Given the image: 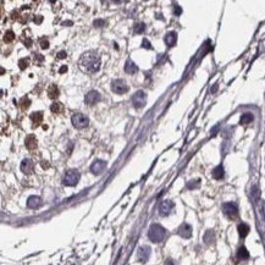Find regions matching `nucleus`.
I'll use <instances>...</instances> for the list:
<instances>
[{
  "label": "nucleus",
  "mask_w": 265,
  "mask_h": 265,
  "mask_svg": "<svg viewBox=\"0 0 265 265\" xmlns=\"http://www.w3.org/2000/svg\"><path fill=\"white\" fill-rule=\"evenodd\" d=\"M252 196H254V199H257L258 197H259V189H258V187H253V189H252Z\"/></svg>",
  "instance_id": "72a5a7b5"
},
{
  "label": "nucleus",
  "mask_w": 265,
  "mask_h": 265,
  "mask_svg": "<svg viewBox=\"0 0 265 265\" xmlns=\"http://www.w3.org/2000/svg\"><path fill=\"white\" fill-rule=\"evenodd\" d=\"M145 103H147V94H145V92L138 91V92H136L133 94V97H132V104H133V106L136 109L143 108L145 105Z\"/></svg>",
  "instance_id": "0eeeda50"
},
{
  "label": "nucleus",
  "mask_w": 265,
  "mask_h": 265,
  "mask_svg": "<svg viewBox=\"0 0 265 265\" xmlns=\"http://www.w3.org/2000/svg\"><path fill=\"white\" fill-rule=\"evenodd\" d=\"M66 56H67L66 51H59V53H58V59H65Z\"/></svg>",
  "instance_id": "c9c22d12"
},
{
  "label": "nucleus",
  "mask_w": 265,
  "mask_h": 265,
  "mask_svg": "<svg viewBox=\"0 0 265 265\" xmlns=\"http://www.w3.org/2000/svg\"><path fill=\"white\" fill-rule=\"evenodd\" d=\"M33 167H34V164H33L32 160H29V159H23V160H22V163H21V171H22L24 175L32 174Z\"/></svg>",
  "instance_id": "ddd939ff"
},
{
  "label": "nucleus",
  "mask_w": 265,
  "mask_h": 265,
  "mask_svg": "<svg viewBox=\"0 0 265 265\" xmlns=\"http://www.w3.org/2000/svg\"><path fill=\"white\" fill-rule=\"evenodd\" d=\"M42 204H43V201L38 196H31L27 199V206L31 209H38L39 206H42Z\"/></svg>",
  "instance_id": "4468645a"
},
{
  "label": "nucleus",
  "mask_w": 265,
  "mask_h": 265,
  "mask_svg": "<svg viewBox=\"0 0 265 265\" xmlns=\"http://www.w3.org/2000/svg\"><path fill=\"white\" fill-rule=\"evenodd\" d=\"M174 14H175L176 16L181 15V14H182V9H181L179 5H175V6H174Z\"/></svg>",
  "instance_id": "473e14b6"
},
{
  "label": "nucleus",
  "mask_w": 265,
  "mask_h": 265,
  "mask_svg": "<svg viewBox=\"0 0 265 265\" xmlns=\"http://www.w3.org/2000/svg\"><path fill=\"white\" fill-rule=\"evenodd\" d=\"M71 122L73 125V127L81 130V128H86V127L89 125V119H88L84 114L77 113V114H73V115H72Z\"/></svg>",
  "instance_id": "20e7f679"
},
{
  "label": "nucleus",
  "mask_w": 265,
  "mask_h": 265,
  "mask_svg": "<svg viewBox=\"0 0 265 265\" xmlns=\"http://www.w3.org/2000/svg\"><path fill=\"white\" fill-rule=\"evenodd\" d=\"M24 145H26V148H27V149H29V150L36 149V148H37V145H38V142H37L36 136H34V135H29V136H27V137H26V139H24Z\"/></svg>",
  "instance_id": "2eb2a0df"
},
{
  "label": "nucleus",
  "mask_w": 265,
  "mask_h": 265,
  "mask_svg": "<svg viewBox=\"0 0 265 265\" xmlns=\"http://www.w3.org/2000/svg\"><path fill=\"white\" fill-rule=\"evenodd\" d=\"M237 230H238V233H240V237H242V238H245V236L249 233V226L245 224V223H241V224L238 225V227H237Z\"/></svg>",
  "instance_id": "412c9836"
},
{
  "label": "nucleus",
  "mask_w": 265,
  "mask_h": 265,
  "mask_svg": "<svg viewBox=\"0 0 265 265\" xmlns=\"http://www.w3.org/2000/svg\"><path fill=\"white\" fill-rule=\"evenodd\" d=\"M214 240H215V235H214L213 231L209 230V231L205 233V236H204V241H205L206 245H211V243L214 242Z\"/></svg>",
  "instance_id": "393cba45"
},
{
  "label": "nucleus",
  "mask_w": 265,
  "mask_h": 265,
  "mask_svg": "<svg viewBox=\"0 0 265 265\" xmlns=\"http://www.w3.org/2000/svg\"><path fill=\"white\" fill-rule=\"evenodd\" d=\"M14 39H15V33H14L11 29L6 31L5 34H4V42H5V43H11Z\"/></svg>",
  "instance_id": "a878e982"
},
{
  "label": "nucleus",
  "mask_w": 265,
  "mask_h": 265,
  "mask_svg": "<svg viewBox=\"0 0 265 265\" xmlns=\"http://www.w3.org/2000/svg\"><path fill=\"white\" fill-rule=\"evenodd\" d=\"M253 115L250 114V113H245L243 114L242 116H241V119H240V123L241 125H248V123H250L253 121Z\"/></svg>",
  "instance_id": "b1692460"
},
{
  "label": "nucleus",
  "mask_w": 265,
  "mask_h": 265,
  "mask_svg": "<svg viewBox=\"0 0 265 265\" xmlns=\"http://www.w3.org/2000/svg\"><path fill=\"white\" fill-rule=\"evenodd\" d=\"M149 257H150V247L142 245V247L138 248V252H137V259H138V262L145 263V262H148Z\"/></svg>",
  "instance_id": "9d476101"
},
{
  "label": "nucleus",
  "mask_w": 265,
  "mask_h": 265,
  "mask_svg": "<svg viewBox=\"0 0 265 265\" xmlns=\"http://www.w3.org/2000/svg\"><path fill=\"white\" fill-rule=\"evenodd\" d=\"M164 42H165V44L169 48L174 46L176 44V42H177V34H176V32H169V33H166V36L164 38Z\"/></svg>",
  "instance_id": "dca6fc26"
},
{
  "label": "nucleus",
  "mask_w": 265,
  "mask_h": 265,
  "mask_svg": "<svg viewBox=\"0 0 265 265\" xmlns=\"http://www.w3.org/2000/svg\"><path fill=\"white\" fill-rule=\"evenodd\" d=\"M223 211H224L225 215H226L228 219H231V220H235V219L238 218V208H237L236 204L232 203V202L225 203L224 205H223Z\"/></svg>",
  "instance_id": "39448f33"
},
{
  "label": "nucleus",
  "mask_w": 265,
  "mask_h": 265,
  "mask_svg": "<svg viewBox=\"0 0 265 265\" xmlns=\"http://www.w3.org/2000/svg\"><path fill=\"white\" fill-rule=\"evenodd\" d=\"M106 169V163L104 160H95L91 165V172L93 175H100Z\"/></svg>",
  "instance_id": "9b49d317"
},
{
  "label": "nucleus",
  "mask_w": 265,
  "mask_h": 265,
  "mask_svg": "<svg viewBox=\"0 0 265 265\" xmlns=\"http://www.w3.org/2000/svg\"><path fill=\"white\" fill-rule=\"evenodd\" d=\"M175 204L171 201H163L161 203L159 204V214L160 216H167L171 214V211L174 210Z\"/></svg>",
  "instance_id": "6e6552de"
},
{
  "label": "nucleus",
  "mask_w": 265,
  "mask_h": 265,
  "mask_svg": "<svg viewBox=\"0 0 265 265\" xmlns=\"http://www.w3.org/2000/svg\"><path fill=\"white\" fill-rule=\"evenodd\" d=\"M130 89L128 84L123 80H115V81L111 82V91L116 94H123V93H127Z\"/></svg>",
  "instance_id": "423d86ee"
},
{
  "label": "nucleus",
  "mask_w": 265,
  "mask_h": 265,
  "mask_svg": "<svg viewBox=\"0 0 265 265\" xmlns=\"http://www.w3.org/2000/svg\"><path fill=\"white\" fill-rule=\"evenodd\" d=\"M216 91H218V83H215V84L213 86V88L210 89V92H211V93H215Z\"/></svg>",
  "instance_id": "58836bf2"
},
{
  "label": "nucleus",
  "mask_w": 265,
  "mask_h": 265,
  "mask_svg": "<svg viewBox=\"0 0 265 265\" xmlns=\"http://www.w3.org/2000/svg\"><path fill=\"white\" fill-rule=\"evenodd\" d=\"M31 120L33 122V127H38L43 121V113L42 111H37L31 114Z\"/></svg>",
  "instance_id": "a211bd4d"
},
{
  "label": "nucleus",
  "mask_w": 265,
  "mask_h": 265,
  "mask_svg": "<svg viewBox=\"0 0 265 265\" xmlns=\"http://www.w3.org/2000/svg\"><path fill=\"white\" fill-rule=\"evenodd\" d=\"M28 65H29V59H27V58H23V59H21L20 61H19V66H20L21 70L27 68Z\"/></svg>",
  "instance_id": "c756f323"
},
{
  "label": "nucleus",
  "mask_w": 265,
  "mask_h": 265,
  "mask_svg": "<svg viewBox=\"0 0 265 265\" xmlns=\"http://www.w3.org/2000/svg\"><path fill=\"white\" fill-rule=\"evenodd\" d=\"M80 67L88 73L98 72L100 68V58L95 51H87L80 58Z\"/></svg>",
  "instance_id": "f257e3e1"
},
{
  "label": "nucleus",
  "mask_w": 265,
  "mask_h": 265,
  "mask_svg": "<svg viewBox=\"0 0 265 265\" xmlns=\"http://www.w3.org/2000/svg\"><path fill=\"white\" fill-rule=\"evenodd\" d=\"M80 172L75 169H71V170H67L64 179H62V183L65 186H68V187H72V186H76L80 181Z\"/></svg>",
  "instance_id": "7ed1b4c3"
},
{
  "label": "nucleus",
  "mask_w": 265,
  "mask_h": 265,
  "mask_svg": "<svg viewBox=\"0 0 265 265\" xmlns=\"http://www.w3.org/2000/svg\"><path fill=\"white\" fill-rule=\"evenodd\" d=\"M105 24V21L104 20H95L94 21V26L95 27H103Z\"/></svg>",
  "instance_id": "f704fd0d"
},
{
  "label": "nucleus",
  "mask_w": 265,
  "mask_h": 265,
  "mask_svg": "<svg viewBox=\"0 0 265 265\" xmlns=\"http://www.w3.org/2000/svg\"><path fill=\"white\" fill-rule=\"evenodd\" d=\"M199 184H201V181H199V180L189 181V182H187V188H188V189H194V188H198Z\"/></svg>",
  "instance_id": "c85d7f7f"
},
{
  "label": "nucleus",
  "mask_w": 265,
  "mask_h": 265,
  "mask_svg": "<svg viewBox=\"0 0 265 265\" xmlns=\"http://www.w3.org/2000/svg\"><path fill=\"white\" fill-rule=\"evenodd\" d=\"M165 265H175V264H174V262H172L171 259H167L166 263H165Z\"/></svg>",
  "instance_id": "79ce46f5"
},
{
  "label": "nucleus",
  "mask_w": 265,
  "mask_h": 265,
  "mask_svg": "<svg viewBox=\"0 0 265 265\" xmlns=\"http://www.w3.org/2000/svg\"><path fill=\"white\" fill-rule=\"evenodd\" d=\"M34 60H38V61H43L44 58L42 56L41 54H34Z\"/></svg>",
  "instance_id": "4c0bfd02"
},
{
  "label": "nucleus",
  "mask_w": 265,
  "mask_h": 265,
  "mask_svg": "<svg viewBox=\"0 0 265 265\" xmlns=\"http://www.w3.org/2000/svg\"><path fill=\"white\" fill-rule=\"evenodd\" d=\"M177 233H179L182 238H191V236H192V226L184 223V224H182L179 227Z\"/></svg>",
  "instance_id": "f8f14e48"
},
{
  "label": "nucleus",
  "mask_w": 265,
  "mask_h": 265,
  "mask_svg": "<svg viewBox=\"0 0 265 265\" xmlns=\"http://www.w3.org/2000/svg\"><path fill=\"white\" fill-rule=\"evenodd\" d=\"M50 110L54 114H61L62 111L65 110V108H64V105L61 103H54V104L50 105Z\"/></svg>",
  "instance_id": "5701e85b"
},
{
  "label": "nucleus",
  "mask_w": 265,
  "mask_h": 265,
  "mask_svg": "<svg viewBox=\"0 0 265 265\" xmlns=\"http://www.w3.org/2000/svg\"><path fill=\"white\" fill-rule=\"evenodd\" d=\"M41 48L42 49H48L49 48V41L45 39V38H42L41 39Z\"/></svg>",
  "instance_id": "7c9ffc66"
},
{
  "label": "nucleus",
  "mask_w": 265,
  "mask_h": 265,
  "mask_svg": "<svg viewBox=\"0 0 265 265\" xmlns=\"http://www.w3.org/2000/svg\"><path fill=\"white\" fill-rule=\"evenodd\" d=\"M66 71H67V67H66V66H62L61 68L59 70V72H60V73H64V72H66Z\"/></svg>",
  "instance_id": "ea45409f"
},
{
  "label": "nucleus",
  "mask_w": 265,
  "mask_h": 265,
  "mask_svg": "<svg viewBox=\"0 0 265 265\" xmlns=\"http://www.w3.org/2000/svg\"><path fill=\"white\" fill-rule=\"evenodd\" d=\"M125 72L128 75H135L138 72V66L132 61V60H127L126 65H125Z\"/></svg>",
  "instance_id": "f3484780"
},
{
  "label": "nucleus",
  "mask_w": 265,
  "mask_h": 265,
  "mask_svg": "<svg viewBox=\"0 0 265 265\" xmlns=\"http://www.w3.org/2000/svg\"><path fill=\"white\" fill-rule=\"evenodd\" d=\"M29 105H31V100H29L27 97H23V98L21 99V109H22V110L28 109Z\"/></svg>",
  "instance_id": "cd10ccee"
},
{
  "label": "nucleus",
  "mask_w": 265,
  "mask_h": 265,
  "mask_svg": "<svg viewBox=\"0 0 265 265\" xmlns=\"http://www.w3.org/2000/svg\"><path fill=\"white\" fill-rule=\"evenodd\" d=\"M237 258L240 260H245V259L249 258V253H248V250H247L245 247H240L238 248V250H237Z\"/></svg>",
  "instance_id": "4be33fe9"
},
{
  "label": "nucleus",
  "mask_w": 265,
  "mask_h": 265,
  "mask_svg": "<svg viewBox=\"0 0 265 265\" xmlns=\"http://www.w3.org/2000/svg\"><path fill=\"white\" fill-rule=\"evenodd\" d=\"M166 236V230L161 225L153 224L150 225L148 230V237L153 243H160L163 242L164 238Z\"/></svg>",
  "instance_id": "f03ea898"
},
{
  "label": "nucleus",
  "mask_w": 265,
  "mask_h": 265,
  "mask_svg": "<svg viewBox=\"0 0 265 265\" xmlns=\"http://www.w3.org/2000/svg\"><path fill=\"white\" fill-rule=\"evenodd\" d=\"M145 31V24L144 23H136L133 26V32L137 33V34H141Z\"/></svg>",
  "instance_id": "bb28decb"
},
{
  "label": "nucleus",
  "mask_w": 265,
  "mask_h": 265,
  "mask_svg": "<svg viewBox=\"0 0 265 265\" xmlns=\"http://www.w3.org/2000/svg\"><path fill=\"white\" fill-rule=\"evenodd\" d=\"M100 100H102V95L97 91H91L84 97V102L87 103L88 105H94V104H97V103L100 102Z\"/></svg>",
  "instance_id": "1a4fd4ad"
},
{
  "label": "nucleus",
  "mask_w": 265,
  "mask_h": 265,
  "mask_svg": "<svg viewBox=\"0 0 265 265\" xmlns=\"http://www.w3.org/2000/svg\"><path fill=\"white\" fill-rule=\"evenodd\" d=\"M42 166H43L44 169H48V167H49V164H48V161H42Z\"/></svg>",
  "instance_id": "a19ab883"
},
{
  "label": "nucleus",
  "mask_w": 265,
  "mask_h": 265,
  "mask_svg": "<svg viewBox=\"0 0 265 265\" xmlns=\"http://www.w3.org/2000/svg\"><path fill=\"white\" fill-rule=\"evenodd\" d=\"M224 175H225V171H224L223 165H219V166H216V167L213 170V177H214L215 180H221V179H224Z\"/></svg>",
  "instance_id": "6ab92c4d"
},
{
  "label": "nucleus",
  "mask_w": 265,
  "mask_h": 265,
  "mask_svg": "<svg viewBox=\"0 0 265 265\" xmlns=\"http://www.w3.org/2000/svg\"><path fill=\"white\" fill-rule=\"evenodd\" d=\"M142 46L143 48H145V49H152V44H150V42L148 41L147 38H144V39H143Z\"/></svg>",
  "instance_id": "2f4dec72"
},
{
  "label": "nucleus",
  "mask_w": 265,
  "mask_h": 265,
  "mask_svg": "<svg viewBox=\"0 0 265 265\" xmlns=\"http://www.w3.org/2000/svg\"><path fill=\"white\" fill-rule=\"evenodd\" d=\"M62 24L65 26V24H72V22L71 21H66V22H62Z\"/></svg>",
  "instance_id": "37998d69"
},
{
  "label": "nucleus",
  "mask_w": 265,
  "mask_h": 265,
  "mask_svg": "<svg viewBox=\"0 0 265 265\" xmlns=\"http://www.w3.org/2000/svg\"><path fill=\"white\" fill-rule=\"evenodd\" d=\"M34 22H36V23H38V24H39V23H42V21H43V16H41V15H37V16H36V17H34Z\"/></svg>",
  "instance_id": "e433bc0d"
},
{
  "label": "nucleus",
  "mask_w": 265,
  "mask_h": 265,
  "mask_svg": "<svg viewBox=\"0 0 265 265\" xmlns=\"http://www.w3.org/2000/svg\"><path fill=\"white\" fill-rule=\"evenodd\" d=\"M60 92H59V88L55 86V84H51L49 88H48V97L50 99H56L59 97Z\"/></svg>",
  "instance_id": "aec40b11"
}]
</instances>
